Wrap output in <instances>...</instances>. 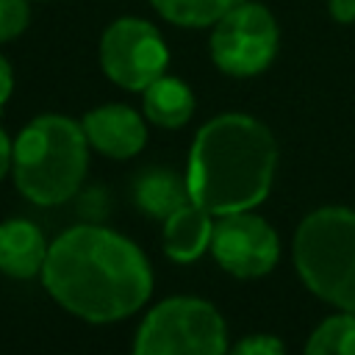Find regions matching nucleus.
I'll list each match as a JSON object with an SVG mask.
<instances>
[{
	"mask_svg": "<svg viewBox=\"0 0 355 355\" xmlns=\"http://www.w3.org/2000/svg\"><path fill=\"white\" fill-rule=\"evenodd\" d=\"M42 280L61 308L100 324L136 313L153 294L144 252L100 225L64 230L47 250Z\"/></svg>",
	"mask_w": 355,
	"mask_h": 355,
	"instance_id": "nucleus-1",
	"label": "nucleus"
},
{
	"mask_svg": "<svg viewBox=\"0 0 355 355\" xmlns=\"http://www.w3.org/2000/svg\"><path fill=\"white\" fill-rule=\"evenodd\" d=\"M277 141L247 114H219L205 122L189 153V194L211 216L250 211L272 189Z\"/></svg>",
	"mask_w": 355,
	"mask_h": 355,
	"instance_id": "nucleus-2",
	"label": "nucleus"
},
{
	"mask_svg": "<svg viewBox=\"0 0 355 355\" xmlns=\"http://www.w3.org/2000/svg\"><path fill=\"white\" fill-rule=\"evenodd\" d=\"M14 183L33 205H61L83 183L89 169V139L83 125L42 114L31 119L14 139L11 153Z\"/></svg>",
	"mask_w": 355,
	"mask_h": 355,
	"instance_id": "nucleus-3",
	"label": "nucleus"
},
{
	"mask_svg": "<svg viewBox=\"0 0 355 355\" xmlns=\"http://www.w3.org/2000/svg\"><path fill=\"white\" fill-rule=\"evenodd\" d=\"M294 266L316 297L355 313V211L330 205L308 214L294 233Z\"/></svg>",
	"mask_w": 355,
	"mask_h": 355,
	"instance_id": "nucleus-4",
	"label": "nucleus"
},
{
	"mask_svg": "<svg viewBox=\"0 0 355 355\" xmlns=\"http://www.w3.org/2000/svg\"><path fill=\"white\" fill-rule=\"evenodd\" d=\"M133 355H227L219 311L197 297H169L139 324Z\"/></svg>",
	"mask_w": 355,
	"mask_h": 355,
	"instance_id": "nucleus-5",
	"label": "nucleus"
},
{
	"mask_svg": "<svg viewBox=\"0 0 355 355\" xmlns=\"http://www.w3.org/2000/svg\"><path fill=\"white\" fill-rule=\"evenodd\" d=\"M280 47V28L272 11L261 3H239L214 22L211 58L233 78H252L263 72Z\"/></svg>",
	"mask_w": 355,
	"mask_h": 355,
	"instance_id": "nucleus-6",
	"label": "nucleus"
},
{
	"mask_svg": "<svg viewBox=\"0 0 355 355\" xmlns=\"http://www.w3.org/2000/svg\"><path fill=\"white\" fill-rule=\"evenodd\" d=\"M169 47L155 25L139 17H122L100 36L103 72L128 92H144L166 72Z\"/></svg>",
	"mask_w": 355,
	"mask_h": 355,
	"instance_id": "nucleus-7",
	"label": "nucleus"
},
{
	"mask_svg": "<svg viewBox=\"0 0 355 355\" xmlns=\"http://www.w3.org/2000/svg\"><path fill=\"white\" fill-rule=\"evenodd\" d=\"M211 252L225 272L236 277H261L275 269L280 241L266 219L250 211H236L219 216L214 225Z\"/></svg>",
	"mask_w": 355,
	"mask_h": 355,
	"instance_id": "nucleus-8",
	"label": "nucleus"
},
{
	"mask_svg": "<svg viewBox=\"0 0 355 355\" xmlns=\"http://www.w3.org/2000/svg\"><path fill=\"white\" fill-rule=\"evenodd\" d=\"M80 125L89 147L100 150L108 158H133L147 144V128L141 114L122 103L92 108Z\"/></svg>",
	"mask_w": 355,
	"mask_h": 355,
	"instance_id": "nucleus-9",
	"label": "nucleus"
},
{
	"mask_svg": "<svg viewBox=\"0 0 355 355\" xmlns=\"http://www.w3.org/2000/svg\"><path fill=\"white\" fill-rule=\"evenodd\" d=\"M50 244L44 233L28 219L0 222V272L17 280L42 275Z\"/></svg>",
	"mask_w": 355,
	"mask_h": 355,
	"instance_id": "nucleus-10",
	"label": "nucleus"
},
{
	"mask_svg": "<svg viewBox=\"0 0 355 355\" xmlns=\"http://www.w3.org/2000/svg\"><path fill=\"white\" fill-rule=\"evenodd\" d=\"M211 236H214L211 214L194 200H189L164 219V252L178 263L197 261L211 247Z\"/></svg>",
	"mask_w": 355,
	"mask_h": 355,
	"instance_id": "nucleus-11",
	"label": "nucleus"
},
{
	"mask_svg": "<svg viewBox=\"0 0 355 355\" xmlns=\"http://www.w3.org/2000/svg\"><path fill=\"white\" fill-rule=\"evenodd\" d=\"M189 200H191V194H189L186 178L175 175L172 169H158V166L144 169L133 183L136 208L155 219H166Z\"/></svg>",
	"mask_w": 355,
	"mask_h": 355,
	"instance_id": "nucleus-12",
	"label": "nucleus"
},
{
	"mask_svg": "<svg viewBox=\"0 0 355 355\" xmlns=\"http://www.w3.org/2000/svg\"><path fill=\"white\" fill-rule=\"evenodd\" d=\"M141 94H144V100H141L144 116L158 128H172V130L183 128L194 114L191 89L180 78H172L166 72L161 78H155Z\"/></svg>",
	"mask_w": 355,
	"mask_h": 355,
	"instance_id": "nucleus-13",
	"label": "nucleus"
},
{
	"mask_svg": "<svg viewBox=\"0 0 355 355\" xmlns=\"http://www.w3.org/2000/svg\"><path fill=\"white\" fill-rule=\"evenodd\" d=\"M150 3L172 25L208 28L244 0H150Z\"/></svg>",
	"mask_w": 355,
	"mask_h": 355,
	"instance_id": "nucleus-14",
	"label": "nucleus"
},
{
	"mask_svg": "<svg viewBox=\"0 0 355 355\" xmlns=\"http://www.w3.org/2000/svg\"><path fill=\"white\" fill-rule=\"evenodd\" d=\"M305 355H355V313L327 316L311 333Z\"/></svg>",
	"mask_w": 355,
	"mask_h": 355,
	"instance_id": "nucleus-15",
	"label": "nucleus"
},
{
	"mask_svg": "<svg viewBox=\"0 0 355 355\" xmlns=\"http://www.w3.org/2000/svg\"><path fill=\"white\" fill-rule=\"evenodd\" d=\"M31 22L28 0H0V42L17 39Z\"/></svg>",
	"mask_w": 355,
	"mask_h": 355,
	"instance_id": "nucleus-16",
	"label": "nucleus"
},
{
	"mask_svg": "<svg viewBox=\"0 0 355 355\" xmlns=\"http://www.w3.org/2000/svg\"><path fill=\"white\" fill-rule=\"evenodd\" d=\"M227 355H286V347L275 336L255 333V336H244Z\"/></svg>",
	"mask_w": 355,
	"mask_h": 355,
	"instance_id": "nucleus-17",
	"label": "nucleus"
},
{
	"mask_svg": "<svg viewBox=\"0 0 355 355\" xmlns=\"http://www.w3.org/2000/svg\"><path fill=\"white\" fill-rule=\"evenodd\" d=\"M330 17L336 22H355V0H330Z\"/></svg>",
	"mask_w": 355,
	"mask_h": 355,
	"instance_id": "nucleus-18",
	"label": "nucleus"
},
{
	"mask_svg": "<svg viewBox=\"0 0 355 355\" xmlns=\"http://www.w3.org/2000/svg\"><path fill=\"white\" fill-rule=\"evenodd\" d=\"M11 92H14V72H11V64L0 55V108L6 105Z\"/></svg>",
	"mask_w": 355,
	"mask_h": 355,
	"instance_id": "nucleus-19",
	"label": "nucleus"
},
{
	"mask_svg": "<svg viewBox=\"0 0 355 355\" xmlns=\"http://www.w3.org/2000/svg\"><path fill=\"white\" fill-rule=\"evenodd\" d=\"M11 153H14V144L8 141L6 130L0 128V180L6 178V172H8V166H11Z\"/></svg>",
	"mask_w": 355,
	"mask_h": 355,
	"instance_id": "nucleus-20",
	"label": "nucleus"
}]
</instances>
